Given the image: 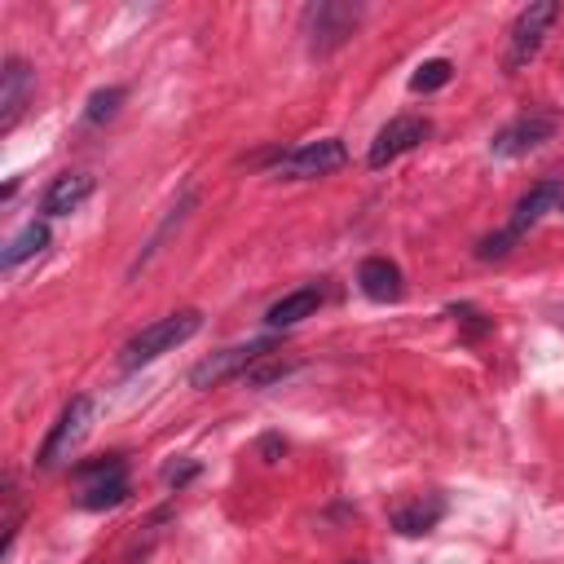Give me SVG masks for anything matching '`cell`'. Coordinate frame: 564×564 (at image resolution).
Here are the masks:
<instances>
[{
  "instance_id": "obj_14",
  "label": "cell",
  "mask_w": 564,
  "mask_h": 564,
  "mask_svg": "<svg viewBox=\"0 0 564 564\" xmlns=\"http://www.w3.org/2000/svg\"><path fill=\"white\" fill-rule=\"evenodd\" d=\"M441 516H446V499H441V493H428V499H414V503L397 508L393 512V529L406 534V538H419V534L437 529Z\"/></svg>"
},
{
  "instance_id": "obj_18",
  "label": "cell",
  "mask_w": 564,
  "mask_h": 564,
  "mask_svg": "<svg viewBox=\"0 0 564 564\" xmlns=\"http://www.w3.org/2000/svg\"><path fill=\"white\" fill-rule=\"evenodd\" d=\"M124 98H128L124 89H98V93L89 98V106H85V124H89V128H102L106 119H115V111H119Z\"/></svg>"
},
{
  "instance_id": "obj_15",
  "label": "cell",
  "mask_w": 564,
  "mask_h": 564,
  "mask_svg": "<svg viewBox=\"0 0 564 564\" xmlns=\"http://www.w3.org/2000/svg\"><path fill=\"white\" fill-rule=\"evenodd\" d=\"M44 247H49V226H44V221H31V226H23V230L5 243V256H0V265H5V269H18L23 260L40 256Z\"/></svg>"
},
{
  "instance_id": "obj_13",
  "label": "cell",
  "mask_w": 564,
  "mask_h": 564,
  "mask_svg": "<svg viewBox=\"0 0 564 564\" xmlns=\"http://www.w3.org/2000/svg\"><path fill=\"white\" fill-rule=\"evenodd\" d=\"M322 309V292L318 287H300V292H287L282 300H273L265 309V326L269 331H287V326H300L305 318H313Z\"/></svg>"
},
{
  "instance_id": "obj_10",
  "label": "cell",
  "mask_w": 564,
  "mask_h": 564,
  "mask_svg": "<svg viewBox=\"0 0 564 564\" xmlns=\"http://www.w3.org/2000/svg\"><path fill=\"white\" fill-rule=\"evenodd\" d=\"M31 93H36V70H31V62L10 57L5 70H0V132H14V128H18V119H23L27 102H31Z\"/></svg>"
},
{
  "instance_id": "obj_6",
  "label": "cell",
  "mask_w": 564,
  "mask_h": 564,
  "mask_svg": "<svg viewBox=\"0 0 564 564\" xmlns=\"http://www.w3.org/2000/svg\"><path fill=\"white\" fill-rule=\"evenodd\" d=\"M93 414H98V401H93V397H70V401H66V410L57 414V423H53V433L44 437V446H40L36 463L49 472V467H57L62 459H70V450H76V446L89 437V428H93Z\"/></svg>"
},
{
  "instance_id": "obj_8",
  "label": "cell",
  "mask_w": 564,
  "mask_h": 564,
  "mask_svg": "<svg viewBox=\"0 0 564 564\" xmlns=\"http://www.w3.org/2000/svg\"><path fill=\"white\" fill-rule=\"evenodd\" d=\"M555 128H560L555 115H547V111H529V115H521V119H512L508 128L493 132L489 155H493V159H521V155L547 146V141L555 137Z\"/></svg>"
},
{
  "instance_id": "obj_12",
  "label": "cell",
  "mask_w": 564,
  "mask_h": 564,
  "mask_svg": "<svg viewBox=\"0 0 564 564\" xmlns=\"http://www.w3.org/2000/svg\"><path fill=\"white\" fill-rule=\"evenodd\" d=\"M358 287H362L367 300L393 305V300H401V269H397L388 256H371V260H362V269H358Z\"/></svg>"
},
{
  "instance_id": "obj_19",
  "label": "cell",
  "mask_w": 564,
  "mask_h": 564,
  "mask_svg": "<svg viewBox=\"0 0 564 564\" xmlns=\"http://www.w3.org/2000/svg\"><path fill=\"white\" fill-rule=\"evenodd\" d=\"M296 371V362H269V367H252L247 375H243V384H252V388H265V384H273V380H287Z\"/></svg>"
},
{
  "instance_id": "obj_9",
  "label": "cell",
  "mask_w": 564,
  "mask_h": 564,
  "mask_svg": "<svg viewBox=\"0 0 564 564\" xmlns=\"http://www.w3.org/2000/svg\"><path fill=\"white\" fill-rule=\"evenodd\" d=\"M428 137H433V124L423 119V115H397V119H388V124L380 128V137L371 141V155H367V164L380 172V168H388L393 159H401V155L419 151Z\"/></svg>"
},
{
  "instance_id": "obj_7",
  "label": "cell",
  "mask_w": 564,
  "mask_h": 564,
  "mask_svg": "<svg viewBox=\"0 0 564 564\" xmlns=\"http://www.w3.org/2000/svg\"><path fill=\"white\" fill-rule=\"evenodd\" d=\"M362 23V5H344V0H322V5L305 10V31H309V49L313 53H331L339 49Z\"/></svg>"
},
{
  "instance_id": "obj_2",
  "label": "cell",
  "mask_w": 564,
  "mask_h": 564,
  "mask_svg": "<svg viewBox=\"0 0 564 564\" xmlns=\"http://www.w3.org/2000/svg\"><path fill=\"white\" fill-rule=\"evenodd\" d=\"M560 198H564V185L560 181H538L521 203H516V211H512V221H508V230H499V234H489L480 247H476V256L480 260H499V256H508L551 207H560Z\"/></svg>"
},
{
  "instance_id": "obj_16",
  "label": "cell",
  "mask_w": 564,
  "mask_h": 564,
  "mask_svg": "<svg viewBox=\"0 0 564 564\" xmlns=\"http://www.w3.org/2000/svg\"><path fill=\"white\" fill-rule=\"evenodd\" d=\"M124 499H128V476H106V480L85 485L80 508H85V512H106V508H119Z\"/></svg>"
},
{
  "instance_id": "obj_23",
  "label": "cell",
  "mask_w": 564,
  "mask_h": 564,
  "mask_svg": "<svg viewBox=\"0 0 564 564\" xmlns=\"http://www.w3.org/2000/svg\"><path fill=\"white\" fill-rule=\"evenodd\" d=\"M560 211H564V198H560Z\"/></svg>"
},
{
  "instance_id": "obj_17",
  "label": "cell",
  "mask_w": 564,
  "mask_h": 564,
  "mask_svg": "<svg viewBox=\"0 0 564 564\" xmlns=\"http://www.w3.org/2000/svg\"><path fill=\"white\" fill-rule=\"evenodd\" d=\"M450 76H454V66H450L446 57H433V62H423L414 76H410V89H414V93H437V89L450 85Z\"/></svg>"
},
{
  "instance_id": "obj_3",
  "label": "cell",
  "mask_w": 564,
  "mask_h": 564,
  "mask_svg": "<svg viewBox=\"0 0 564 564\" xmlns=\"http://www.w3.org/2000/svg\"><path fill=\"white\" fill-rule=\"evenodd\" d=\"M555 18H560V5H555V0H534V5H525V10L516 14V23H512V31H508V57H503V70H508V76L525 70V66L542 53V44H547Z\"/></svg>"
},
{
  "instance_id": "obj_5",
  "label": "cell",
  "mask_w": 564,
  "mask_h": 564,
  "mask_svg": "<svg viewBox=\"0 0 564 564\" xmlns=\"http://www.w3.org/2000/svg\"><path fill=\"white\" fill-rule=\"evenodd\" d=\"M348 164V146L339 137H318V141H305V146L287 151L278 164H273V177L282 181H318V177H331Z\"/></svg>"
},
{
  "instance_id": "obj_11",
  "label": "cell",
  "mask_w": 564,
  "mask_h": 564,
  "mask_svg": "<svg viewBox=\"0 0 564 564\" xmlns=\"http://www.w3.org/2000/svg\"><path fill=\"white\" fill-rule=\"evenodd\" d=\"M93 185L98 181L89 172H62V177L49 181V190L40 198V211H44V217H70V211H80L89 203Z\"/></svg>"
},
{
  "instance_id": "obj_4",
  "label": "cell",
  "mask_w": 564,
  "mask_h": 564,
  "mask_svg": "<svg viewBox=\"0 0 564 564\" xmlns=\"http://www.w3.org/2000/svg\"><path fill=\"white\" fill-rule=\"evenodd\" d=\"M273 348L278 339L273 335H260V339H247V344H234V348H221V352H211V358H203L194 371H190V388H217L234 375H247L256 362L273 358Z\"/></svg>"
},
{
  "instance_id": "obj_21",
  "label": "cell",
  "mask_w": 564,
  "mask_h": 564,
  "mask_svg": "<svg viewBox=\"0 0 564 564\" xmlns=\"http://www.w3.org/2000/svg\"><path fill=\"white\" fill-rule=\"evenodd\" d=\"M194 476H198V463H185V467H168V472H164V480L177 485V489H181L185 480H194Z\"/></svg>"
},
{
  "instance_id": "obj_1",
  "label": "cell",
  "mask_w": 564,
  "mask_h": 564,
  "mask_svg": "<svg viewBox=\"0 0 564 564\" xmlns=\"http://www.w3.org/2000/svg\"><path fill=\"white\" fill-rule=\"evenodd\" d=\"M198 331H203V313H198V309H177V313H168V318H159V322H151V326H141V331L124 344L119 367H124V371L151 367L155 358H164V352H172L177 344L194 339Z\"/></svg>"
},
{
  "instance_id": "obj_22",
  "label": "cell",
  "mask_w": 564,
  "mask_h": 564,
  "mask_svg": "<svg viewBox=\"0 0 564 564\" xmlns=\"http://www.w3.org/2000/svg\"><path fill=\"white\" fill-rule=\"evenodd\" d=\"M348 564H367V560H348Z\"/></svg>"
},
{
  "instance_id": "obj_20",
  "label": "cell",
  "mask_w": 564,
  "mask_h": 564,
  "mask_svg": "<svg viewBox=\"0 0 564 564\" xmlns=\"http://www.w3.org/2000/svg\"><path fill=\"white\" fill-rule=\"evenodd\" d=\"M450 313H454V318H463V326H467L472 335H485V331H493V322H489L485 313H476L472 305H454Z\"/></svg>"
}]
</instances>
